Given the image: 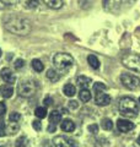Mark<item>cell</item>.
<instances>
[{
    "label": "cell",
    "instance_id": "cell-1",
    "mask_svg": "<svg viewBox=\"0 0 140 147\" xmlns=\"http://www.w3.org/2000/svg\"><path fill=\"white\" fill-rule=\"evenodd\" d=\"M4 27L9 32H11L14 34H18V36L29 34L32 30L31 22L27 18H23L16 15H7L4 18Z\"/></svg>",
    "mask_w": 140,
    "mask_h": 147
},
{
    "label": "cell",
    "instance_id": "cell-2",
    "mask_svg": "<svg viewBox=\"0 0 140 147\" xmlns=\"http://www.w3.org/2000/svg\"><path fill=\"white\" fill-rule=\"evenodd\" d=\"M119 112L125 118H135L139 113V104L132 97H123L119 100Z\"/></svg>",
    "mask_w": 140,
    "mask_h": 147
},
{
    "label": "cell",
    "instance_id": "cell-3",
    "mask_svg": "<svg viewBox=\"0 0 140 147\" xmlns=\"http://www.w3.org/2000/svg\"><path fill=\"white\" fill-rule=\"evenodd\" d=\"M37 90V86H36V82L31 79H25V80H21V82L18 84L17 86V92L21 97H31V96L35 94V92Z\"/></svg>",
    "mask_w": 140,
    "mask_h": 147
},
{
    "label": "cell",
    "instance_id": "cell-4",
    "mask_svg": "<svg viewBox=\"0 0 140 147\" xmlns=\"http://www.w3.org/2000/svg\"><path fill=\"white\" fill-rule=\"evenodd\" d=\"M53 64L54 66L59 69V70H67L74 64V59L70 54L67 53H58L54 55L53 58Z\"/></svg>",
    "mask_w": 140,
    "mask_h": 147
},
{
    "label": "cell",
    "instance_id": "cell-5",
    "mask_svg": "<svg viewBox=\"0 0 140 147\" xmlns=\"http://www.w3.org/2000/svg\"><path fill=\"white\" fill-rule=\"evenodd\" d=\"M123 65L133 71L140 72V57L135 54H128L123 58Z\"/></svg>",
    "mask_w": 140,
    "mask_h": 147
},
{
    "label": "cell",
    "instance_id": "cell-6",
    "mask_svg": "<svg viewBox=\"0 0 140 147\" xmlns=\"http://www.w3.org/2000/svg\"><path fill=\"white\" fill-rule=\"evenodd\" d=\"M120 81H122V84L129 90L138 88L140 85L139 77L135 75H132V74H125V72L122 74V75H120Z\"/></svg>",
    "mask_w": 140,
    "mask_h": 147
},
{
    "label": "cell",
    "instance_id": "cell-7",
    "mask_svg": "<svg viewBox=\"0 0 140 147\" xmlns=\"http://www.w3.org/2000/svg\"><path fill=\"white\" fill-rule=\"evenodd\" d=\"M53 144L55 147H79L77 142L74 139L68 136H63V135L55 136L53 139Z\"/></svg>",
    "mask_w": 140,
    "mask_h": 147
},
{
    "label": "cell",
    "instance_id": "cell-8",
    "mask_svg": "<svg viewBox=\"0 0 140 147\" xmlns=\"http://www.w3.org/2000/svg\"><path fill=\"white\" fill-rule=\"evenodd\" d=\"M135 3V0H111V5L113 10H124L130 7Z\"/></svg>",
    "mask_w": 140,
    "mask_h": 147
},
{
    "label": "cell",
    "instance_id": "cell-9",
    "mask_svg": "<svg viewBox=\"0 0 140 147\" xmlns=\"http://www.w3.org/2000/svg\"><path fill=\"white\" fill-rule=\"evenodd\" d=\"M95 102L97 105H100V107H105V105H108L111 103V97L107 93H103V91L96 92L95 93Z\"/></svg>",
    "mask_w": 140,
    "mask_h": 147
},
{
    "label": "cell",
    "instance_id": "cell-10",
    "mask_svg": "<svg viewBox=\"0 0 140 147\" xmlns=\"http://www.w3.org/2000/svg\"><path fill=\"white\" fill-rule=\"evenodd\" d=\"M117 127H118V130L120 132H128L134 129V124L127 120V119H119L117 121Z\"/></svg>",
    "mask_w": 140,
    "mask_h": 147
},
{
    "label": "cell",
    "instance_id": "cell-11",
    "mask_svg": "<svg viewBox=\"0 0 140 147\" xmlns=\"http://www.w3.org/2000/svg\"><path fill=\"white\" fill-rule=\"evenodd\" d=\"M0 75H1V79L6 82V84H14V82L16 81V77L14 75V72L11 71V69L9 67H4L1 72H0Z\"/></svg>",
    "mask_w": 140,
    "mask_h": 147
},
{
    "label": "cell",
    "instance_id": "cell-12",
    "mask_svg": "<svg viewBox=\"0 0 140 147\" xmlns=\"http://www.w3.org/2000/svg\"><path fill=\"white\" fill-rule=\"evenodd\" d=\"M60 127H62V130L65 132H71L75 130V124H74L73 120H70V119H65V120H63Z\"/></svg>",
    "mask_w": 140,
    "mask_h": 147
},
{
    "label": "cell",
    "instance_id": "cell-13",
    "mask_svg": "<svg viewBox=\"0 0 140 147\" xmlns=\"http://www.w3.org/2000/svg\"><path fill=\"white\" fill-rule=\"evenodd\" d=\"M0 91H1V94L4 98H10L11 96L14 94V88L10 84H5L1 86V88H0Z\"/></svg>",
    "mask_w": 140,
    "mask_h": 147
},
{
    "label": "cell",
    "instance_id": "cell-14",
    "mask_svg": "<svg viewBox=\"0 0 140 147\" xmlns=\"http://www.w3.org/2000/svg\"><path fill=\"white\" fill-rule=\"evenodd\" d=\"M76 84L79 87H81V88H87L88 86L91 85V79L90 77H86V76H79L77 79H76Z\"/></svg>",
    "mask_w": 140,
    "mask_h": 147
},
{
    "label": "cell",
    "instance_id": "cell-15",
    "mask_svg": "<svg viewBox=\"0 0 140 147\" xmlns=\"http://www.w3.org/2000/svg\"><path fill=\"white\" fill-rule=\"evenodd\" d=\"M18 124L16 121H11V123H9L7 125L5 126V134L7 135H14V134H16V132L18 131Z\"/></svg>",
    "mask_w": 140,
    "mask_h": 147
},
{
    "label": "cell",
    "instance_id": "cell-16",
    "mask_svg": "<svg viewBox=\"0 0 140 147\" xmlns=\"http://www.w3.org/2000/svg\"><path fill=\"white\" fill-rule=\"evenodd\" d=\"M63 92H64V94L67 96V97H74L75 93H76V88H75V86L74 85L67 84L63 87Z\"/></svg>",
    "mask_w": 140,
    "mask_h": 147
},
{
    "label": "cell",
    "instance_id": "cell-17",
    "mask_svg": "<svg viewBox=\"0 0 140 147\" xmlns=\"http://www.w3.org/2000/svg\"><path fill=\"white\" fill-rule=\"evenodd\" d=\"M60 120H62V113L58 112V110H53V112H50V114H49V123L57 125Z\"/></svg>",
    "mask_w": 140,
    "mask_h": 147
},
{
    "label": "cell",
    "instance_id": "cell-18",
    "mask_svg": "<svg viewBox=\"0 0 140 147\" xmlns=\"http://www.w3.org/2000/svg\"><path fill=\"white\" fill-rule=\"evenodd\" d=\"M43 3L50 9H60L63 6V0H43Z\"/></svg>",
    "mask_w": 140,
    "mask_h": 147
},
{
    "label": "cell",
    "instance_id": "cell-19",
    "mask_svg": "<svg viewBox=\"0 0 140 147\" xmlns=\"http://www.w3.org/2000/svg\"><path fill=\"white\" fill-rule=\"evenodd\" d=\"M79 98L82 102H88L91 99V92L87 88H81V91L79 92Z\"/></svg>",
    "mask_w": 140,
    "mask_h": 147
},
{
    "label": "cell",
    "instance_id": "cell-20",
    "mask_svg": "<svg viewBox=\"0 0 140 147\" xmlns=\"http://www.w3.org/2000/svg\"><path fill=\"white\" fill-rule=\"evenodd\" d=\"M87 61H88V64H90V66L92 67V69H99L100 67V60L97 59L95 55H88L87 57Z\"/></svg>",
    "mask_w": 140,
    "mask_h": 147
},
{
    "label": "cell",
    "instance_id": "cell-21",
    "mask_svg": "<svg viewBox=\"0 0 140 147\" xmlns=\"http://www.w3.org/2000/svg\"><path fill=\"white\" fill-rule=\"evenodd\" d=\"M31 64H32V67H33V70H35V71H37V72L43 71L44 65H43V63H42L39 59H33Z\"/></svg>",
    "mask_w": 140,
    "mask_h": 147
},
{
    "label": "cell",
    "instance_id": "cell-22",
    "mask_svg": "<svg viewBox=\"0 0 140 147\" xmlns=\"http://www.w3.org/2000/svg\"><path fill=\"white\" fill-rule=\"evenodd\" d=\"M47 79L50 80L52 82H55V81L59 80V75H58V72L55 71L54 69H49V70L47 71Z\"/></svg>",
    "mask_w": 140,
    "mask_h": 147
},
{
    "label": "cell",
    "instance_id": "cell-23",
    "mask_svg": "<svg viewBox=\"0 0 140 147\" xmlns=\"http://www.w3.org/2000/svg\"><path fill=\"white\" fill-rule=\"evenodd\" d=\"M101 126H102L103 130L108 131V130H112V127H113V123H112L111 119L105 118V119H102V120H101Z\"/></svg>",
    "mask_w": 140,
    "mask_h": 147
},
{
    "label": "cell",
    "instance_id": "cell-24",
    "mask_svg": "<svg viewBox=\"0 0 140 147\" xmlns=\"http://www.w3.org/2000/svg\"><path fill=\"white\" fill-rule=\"evenodd\" d=\"M35 114H36L37 118L43 119V118L47 117V109H46L44 107H37L36 110H35Z\"/></svg>",
    "mask_w": 140,
    "mask_h": 147
},
{
    "label": "cell",
    "instance_id": "cell-25",
    "mask_svg": "<svg viewBox=\"0 0 140 147\" xmlns=\"http://www.w3.org/2000/svg\"><path fill=\"white\" fill-rule=\"evenodd\" d=\"M106 85L105 84H102V82H96L95 85H93V91H95V93L96 92H102V91H106Z\"/></svg>",
    "mask_w": 140,
    "mask_h": 147
},
{
    "label": "cell",
    "instance_id": "cell-26",
    "mask_svg": "<svg viewBox=\"0 0 140 147\" xmlns=\"http://www.w3.org/2000/svg\"><path fill=\"white\" fill-rule=\"evenodd\" d=\"M21 119V115H20V113H17V112H12L10 115H9V120L10 121H18Z\"/></svg>",
    "mask_w": 140,
    "mask_h": 147
},
{
    "label": "cell",
    "instance_id": "cell-27",
    "mask_svg": "<svg viewBox=\"0 0 140 147\" xmlns=\"http://www.w3.org/2000/svg\"><path fill=\"white\" fill-rule=\"evenodd\" d=\"M26 5H27V9H36L38 6V0H29L26 3Z\"/></svg>",
    "mask_w": 140,
    "mask_h": 147
},
{
    "label": "cell",
    "instance_id": "cell-28",
    "mask_svg": "<svg viewBox=\"0 0 140 147\" xmlns=\"http://www.w3.org/2000/svg\"><path fill=\"white\" fill-rule=\"evenodd\" d=\"M26 141H27V139L25 136H21L20 139H17V141H16V147H23V146H26Z\"/></svg>",
    "mask_w": 140,
    "mask_h": 147
},
{
    "label": "cell",
    "instance_id": "cell-29",
    "mask_svg": "<svg viewBox=\"0 0 140 147\" xmlns=\"http://www.w3.org/2000/svg\"><path fill=\"white\" fill-rule=\"evenodd\" d=\"M23 66H25V61H23V59H17V60L15 61V69L16 70H20V69H22Z\"/></svg>",
    "mask_w": 140,
    "mask_h": 147
},
{
    "label": "cell",
    "instance_id": "cell-30",
    "mask_svg": "<svg viewBox=\"0 0 140 147\" xmlns=\"http://www.w3.org/2000/svg\"><path fill=\"white\" fill-rule=\"evenodd\" d=\"M32 126H33L35 130L39 131L41 129H42V124H41V121H39V120H33V121H32Z\"/></svg>",
    "mask_w": 140,
    "mask_h": 147
},
{
    "label": "cell",
    "instance_id": "cell-31",
    "mask_svg": "<svg viewBox=\"0 0 140 147\" xmlns=\"http://www.w3.org/2000/svg\"><path fill=\"white\" fill-rule=\"evenodd\" d=\"M88 131H90L91 134H97V131H99V126H97L96 124H92V125L88 126Z\"/></svg>",
    "mask_w": 140,
    "mask_h": 147
},
{
    "label": "cell",
    "instance_id": "cell-32",
    "mask_svg": "<svg viewBox=\"0 0 140 147\" xmlns=\"http://www.w3.org/2000/svg\"><path fill=\"white\" fill-rule=\"evenodd\" d=\"M5 112H6V105H5V103H4V102H0V117L4 115V114H5Z\"/></svg>",
    "mask_w": 140,
    "mask_h": 147
},
{
    "label": "cell",
    "instance_id": "cell-33",
    "mask_svg": "<svg viewBox=\"0 0 140 147\" xmlns=\"http://www.w3.org/2000/svg\"><path fill=\"white\" fill-rule=\"evenodd\" d=\"M77 107H79V104H77L76 100H70L69 102V108L70 109H76Z\"/></svg>",
    "mask_w": 140,
    "mask_h": 147
},
{
    "label": "cell",
    "instance_id": "cell-34",
    "mask_svg": "<svg viewBox=\"0 0 140 147\" xmlns=\"http://www.w3.org/2000/svg\"><path fill=\"white\" fill-rule=\"evenodd\" d=\"M5 135V124L3 121H0V137Z\"/></svg>",
    "mask_w": 140,
    "mask_h": 147
},
{
    "label": "cell",
    "instance_id": "cell-35",
    "mask_svg": "<svg viewBox=\"0 0 140 147\" xmlns=\"http://www.w3.org/2000/svg\"><path fill=\"white\" fill-rule=\"evenodd\" d=\"M55 129H57L55 124H52V123H50V125L48 126V131H49V132H54V131H55Z\"/></svg>",
    "mask_w": 140,
    "mask_h": 147
},
{
    "label": "cell",
    "instance_id": "cell-36",
    "mask_svg": "<svg viewBox=\"0 0 140 147\" xmlns=\"http://www.w3.org/2000/svg\"><path fill=\"white\" fill-rule=\"evenodd\" d=\"M52 103H53L52 98H50V97H46V99H44V104H46V105H50Z\"/></svg>",
    "mask_w": 140,
    "mask_h": 147
},
{
    "label": "cell",
    "instance_id": "cell-37",
    "mask_svg": "<svg viewBox=\"0 0 140 147\" xmlns=\"http://www.w3.org/2000/svg\"><path fill=\"white\" fill-rule=\"evenodd\" d=\"M4 9H5V3H3L0 0V10H4Z\"/></svg>",
    "mask_w": 140,
    "mask_h": 147
},
{
    "label": "cell",
    "instance_id": "cell-38",
    "mask_svg": "<svg viewBox=\"0 0 140 147\" xmlns=\"http://www.w3.org/2000/svg\"><path fill=\"white\" fill-rule=\"evenodd\" d=\"M138 144H139V145H140V136H139V137H138Z\"/></svg>",
    "mask_w": 140,
    "mask_h": 147
},
{
    "label": "cell",
    "instance_id": "cell-39",
    "mask_svg": "<svg viewBox=\"0 0 140 147\" xmlns=\"http://www.w3.org/2000/svg\"><path fill=\"white\" fill-rule=\"evenodd\" d=\"M0 57H1V49H0Z\"/></svg>",
    "mask_w": 140,
    "mask_h": 147
},
{
    "label": "cell",
    "instance_id": "cell-40",
    "mask_svg": "<svg viewBox=\"0 0 140 147\" xmlns=\"http://www.w3.org/2000/svg\"><path fill=\"white\" fill-rule=\"evenodd\" d=\"M0 147H5V146H0Z\"/></svg>",
    "mask_w": 140,
    "mask_h": 147
},
{
    "label": "cell",
    "instance_id": "cell-41",
    "mask_svg": "<svg viewBox=\"0 0 140 147\" xmlns=\"http://www.w3.org/2000/svg\"><path fill=\"white\" fill-rule=\"evenodd\" d=\"M139 103H140V98H139Z\"/></svg>",
    "mask_w": 140,
    "mask_h": 147
}]
</instances>
